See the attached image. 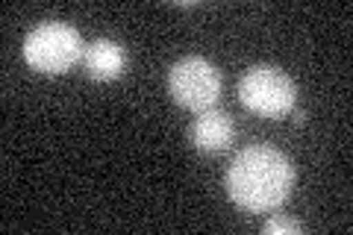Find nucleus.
Masks as SVG:
<instances>
[{
  "label": "nucleus",
  "instance_id": "nucleus-1",
  "mask_svg": "<svg viewBox=\"0 0 353 235\" xmlns=\"http://www.w3.org/2000/svg\"><path fill=\"white\" fill-rule=\"evenodd\" d=\"M294 167L280 150L256 147L241 150L227 171V194L248 212H271L289 197Z\"/></svg>",
  "mask_w": 353,
  "mask_h": 235
},
{
  "label": "nucleus",
  "instance_id": "nucleus-2",
  "mask_svg": "<svg viewBox=\"0 0 353 235\" xmlns=\"http://www.w3.org/2000/svg\"><path fill=\"white\" fill-rule=\"evenodd\" d=\"M85 44L71 24L62 21H44L36 30H30L24 41V59L30 68L41 74H65L83 59Z\"/></svg>",
  "mask_w": 353,
  "mask_h": 235
},
{
  "label": "nucleus",
  "instance_id": "nucleus-3",
  "mask_svg": "<svg viewBox=\"0 0 353 235\" xmlns=\"http://www.w3.org/2000/svg\"><path fill=\"white\" fill-rule=\"evenodd\" d=\"M239 97L256 115L280 118L294 109L297 85L289 74L274 68V65H253L239 80Z\"/></svg>",
  "mask_w": 353,
  "mask_h": 235
},
{
  "label": "nucleus",
  "instance_id": "nucleus-4",
  "mask_svg": "<svg viewBox=\"0 0 353 235\" xmlns=\"http://www.w3.org/2000/svg\"><path fill=\"white\" fill-rule=\"evenodd\" d=\"M168 88L180 106L206 112L221 97V74L215 71L212 62L201 59V56H185L171 68Z\"/></svg>",
  "mask_w": 353,
  "mask_h": 235
},
{
  "label": "nucleus",
  "instance_id": "nucleus-5",
  "mask_svg": "<svg viewBox=\"0 0 353 235\" xmlns=\"http://www.w3.org/2000/svg\"><path fill=\"white\" fill-rule=\"evenodd\" d=\"M233 118L227 112H218V109H206V112H197V121L192 124V141L197 150H206V153H218V150H227L230 141H233Z\"/></svg>",
  "mask_w": 353,
  "mask_h": 235
},
{
  "label": "nucleus",
  "instance_id": "nucleus-6",
  "mask_svg": "<svg viewBox=\"0 0 353 235\" xmlns=\"http://www.w3.org/2000/svg\"><path fill=\"white\" fill-rule=\"evenodd\" d=\"M127 65V53L118 41L112 39H94L92 44H85L83 50V68L92 80H115Z\"/></svg>",
  "mask_w": 353,
  "mask_h": 235
},
{
  "label": "nucleus",
  "instance_id": "nucleus-7",
  "mask_svg": "<svg viewBox=\"0 0 353 235\" xmlns=\"http://www.w3.org/2000/svg\"><path fill=\"white\" fill-rule=\"evenodd\" d=\"M262 232H268V235H294V232H303V223L301 221H294V218H271V221H265V227Z\"/></svg>",
  "mask_w": 353,
  "mask_h": 235
}]
</instances>
